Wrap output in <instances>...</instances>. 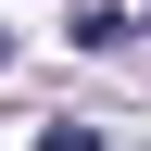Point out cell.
Returning <instances> with one entry per match:
<instances>
[{
    "label": "cell",
    "instance_id": "6da1fadb",
    "mask_svg": "<svg viewBox=\"0 0 151 151\" xmlns=\"http://www.w3.org/2000/svg\"><path fill=\"white\" fill-rule=\"evenodd\" d=\"M38 151H101V126H88V113H63V126H38Z\"/></svg>",
    "mask_w": 151,
    "mask_h": 151
},
{
    "label": "cell",
    "instance_id": "7a4b0ae2",
    "mask_svg": "<svg viewBox=\"0 0 151 151\" xmlns=\"http://www.w3.org/2000/svg\"><path fill=\"white\" fill-rule=\"evenodd\" d=\"M0 63H13V38H0Z\"/></svg>",
    "mask_w": 151,
    "mask_h": 151
},
{
    "label": "cell",
    "instance_id": "3957f363",
    "mask_svg": "<svg viewBox=\"0 0 151 151\" xmlns=\"http://www.w3.org/2000/svg\"><path fill=\"white\" fill-rule=\"evenodd\" d=\"M126 25H151V13H126Z\"/></svg>",
    "mask_w": 151,
    "mask_h": 151
}]
</instances>
